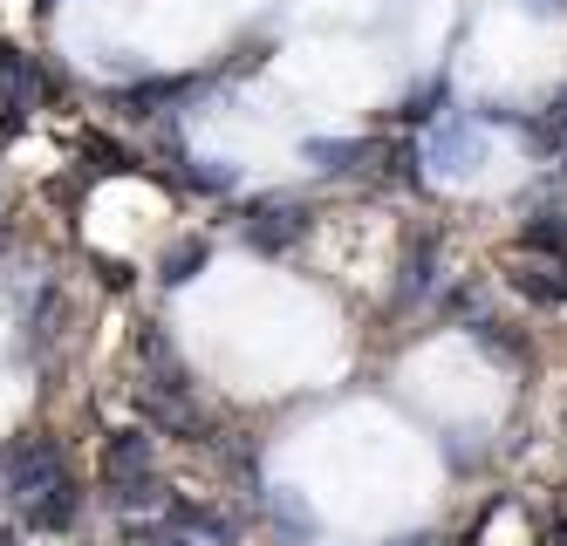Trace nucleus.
Listing matches in <instances>:
<instances>
[{
  "label": "nucleus",
  "mask_w": 567,
  "mask_h": 546,
  "mask_svg": "<svg viewBox=\"0 0 567 546\" xmlns=\"http://www.w3.org/2000/svg\"><path fill=\"white\" fill-rule=\"evenodd\" d=\"M0 472H8V498L28 513L34 533H62V526L75 519V478H69L62 451H55L49 437H21Z\"/></svg>",
  "instance_id": "nucleus-1"
},
{
  "label": "nucleus",
  "mask_w": 567,
  "mask_h": 546,
  "mask_svg": "<svg viewBox=\"0 0 567 546\" xmlns=\"http://www.w3.org/2000/svg\"><path fill=\"white\" fill-rule=\"evenodd\" d=\"M103 485L116 506H165V492L151 478V437L144 431H110L103 437Z\"/></svg>",
  "instance_id": "nucleus-2"
},
{
  "label": "nucleus",
  "mask_w": 567,
  "mask_h": 546,
  "mask_svg": "<svg viewBox=\"0 0 567 546\" xmlns=\"http://www.w3.org/2000/svg\"><path fill=\"white\" fill-rule=\"evenodd\" d=\"M34 96V69L14 55V49H0V123H14V110Z\"/></svg>",
  "instance_id": "nucleus-3"
},
{
  "label": "nucleus",
  "mask_w": 567,
  "mask_h": 546,
  "mask_svg": "<svg viewBox=\"0 0 567 546\" xmlns=\"http://www.w3.org/2000/svg\"><path fill=\"white\" fill-rule=\"evenodd\" d=\"M260 246H288L295 233H301V213H288V205H267V213H260V226H247Z\"/></svg>",
  "instance_id": "nucleus-4"
},
{
  "label": "nucleus",
  "mask_w": 567,
  "mask_h": 546,
  "mask_svg": "<svg viewBox=\"0 0 567 546\" xmlns=\"http://www.w3.org/2000/svg\"><path fill=\"white\" fill-rule=\"evenodd\" d=\"M198 260H206V246H178V254H172V274L165 280H192V267Z\"/></svg>",
  "instance_id": "nucleus-5"
},
{
  "label": "nucleus",
  "mask_w": 567,
  "mask_h": 546,
  "mask_svg": "<svg viewBox=\"0 0 567 546\" xmlns=\"http://www.w3.org/2000/svg\"><path fill=\"white\" fill-rule=\"evenodd\" d=\"M0 546H14V533H8V526H0Z\"/></svg>",
  "instance_id": "nucleus-6"
}]
</instances>
